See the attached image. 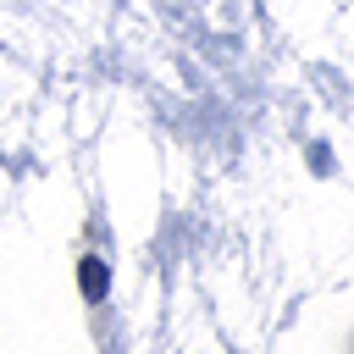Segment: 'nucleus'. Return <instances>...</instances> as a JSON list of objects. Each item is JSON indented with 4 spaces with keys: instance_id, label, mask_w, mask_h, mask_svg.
Here are the masks:
<instances>
[{
    "instance_id": "nucleus-1",
    "label": "nucleus",
    "mask_w": 354,
    "mask_h": 354,
    "mask_svg": "<svg viewBox=\"0 0 354 354\" xmlns=\"http://www.w3.org/2000/svg\"><path fill=\"white\" fill-rule=\"evenodd\" d=\"M77 288H83V299H88V304H100V299L111 293V271H105V260H100V254H83V260H77Z\"/></svg>"
}]
</instances>
